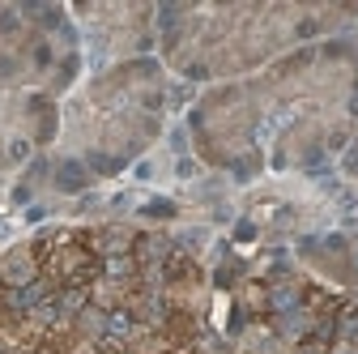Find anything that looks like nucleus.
Listing matches in <instances>:
<instances>
[{"instance_id":"1","label":"nucleus","mask_w":358,"mask_h":354,"mask_svg":"<svg viewBox=\"0 0 358 354\" xmlns=\"http://www.w3.org/2000/svg\"><path fill=\"white\" fill-rule=\"evenodd\" d=\"M358 9L329 5H171L158 9V43L184 77H239L303 38L337 30Z\"/></svg>"},{"instance_id":"2","label":"nucleus","mask_w":358,"mask_h":354,"mask_svg":"<svg viewBox=\"0 0 358 354\" xmlns=\"http://www.w3.org/2000/svg\"><path fill=\"white\" fill-rule=\"evenodd\" d=\"M166 120V69L150 56L115 60L94 73L81 94L64 107L60 154L73 158L94 180L120 175L137 162L158 137Z\"/></svg>"},{"instance_id":"3","label":"nucleus","mask_w":358,"mask_h":354,"mask_svg":"<svg viewBox=\"0 0 358 354\" xmlns=\"http://www.w3.org/2000/svg\"><path fill=\"white\" fill-rule=\"evenodd\" d=\"M81 73V30L69 9L0 5V90L64 94Z\"/></svg>"},{"instance_id":"4","label":"nucleus","mask_w":358,"mask_h":354,"mask_svg":"<svg viewBox=\"0 0 358 354\" xmlns=\"http://www.w3.org/2000/svg\"><path fill=\"white\" fill-rule=\"evenodd\" d=\"M60 103L38 90H0V175L60 137Z\"/></svg>"},{"instance_id":"5","label":"nucleus","mask_w":358,"mask_h":354,"mask_svg":"<svg viewBox=\"0 0 358 354\" xmlns=\"http://www.w3.org/2000/svg\"><path fill=\"white\" fill-rule=\"evenodd\" d=\"M73 22H81L85 43L94 56H120L132 60V52H145L158 34V9L154 5H81L73 9Z\"/></svg>"},{"instance_id":"6","label":"nucleus","mask_w":358,"mask_h":354,"mask_svg":"<svg viewBox=\"0 0 358 354\" xmlns=\"http://www.w3.org/2000/svg\"><path fill=\"white\" fill-rule=\"evenodd\" d=\"M299 256H303L316 274H324V278H333V282H341V286H350L354 274H358V256H354V243H350L345 235L307 239V243L299 248Z\"/></svg>"}]
</instances>
